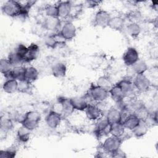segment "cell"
Listing matches in <instances>:
<instances>
[{
	"label": "cell",
	"mask_w": 158,
	"mask_h": 158,
	"mask_svg": "<svg viewBox=\"0 0 158 158\" xmlns=\"http://www.w3.org/2000/svg\"><path fill=\"white\" fill-rule=\"evenodd\" d=\"M14 127L13 121L10 118H1V123H0V128L1 132L3 133H8Z\"/></svg>",
	"instance_id": "34"
},
{
	"label": "cell",
	"mask_w": 158,
	"mask_h": 158,
	"mask_svg": "<svg viewBox=\"0 0 158 158\" xmlns=\"http://www.w3.org/2000/svg\"><path fill=\"white\" fill-rule=\"evenodd\" d=\"M127 34L131 37L137 38L141 32V28L137 22H130L125 27Z\"/></svg>",
	"instance_id": "26"
},
{
	"label": "cell",
	"mask_w": 158,
	"mask_h": 158,
	"mask_svg": "<svg viewBox=\"0 0 158 158\" xmlns=\"http://www.w3.org/2000/svg\"><path fill=\"white\" fill-rule=\"evenodd\" d=\"M109 96H110L115 102L120 101L125 98L122 91L116 83L114 84L110 88V89L109 91Z\"/></svg>",
	"instance_id": "25"
},
{
	"label": "cell",
	"mask_w": 158,
	"mask_h": 158,
	"mask_svg": "<svg viewBox=\"0 0 158 158\" xmlns=\"http://www.w3.org/2000/svg\"><path fill=\"white\" fill-rule=\"evenodd\" d=\"M7 59L13 67L21 66L22 64L25 63L24 58L14 51L9 54Z\"/></svg>",
	"instance_id": "30"
},
{
	"label": "cell",
	"mask_w": 158,
	"mask_h": 158,
	"mask_svg": "<svg viewBox=\"0 0 158 158\" xmlns=\"http://www.w3.org/2000/svg\"><path fill=\"white\" fill-rule=\"evenodd\" d=\"M44 14L48 17H59L57 5L48 4L44 7Z\"/></svg>",
	"instance_id": "35"
},
{
	"label": "cell",
	"mask_w": 158,
	"mask_h": 158,
	"mask_svg": "<svg viewBox=\"0 0 158 158\" xmlns=\"http://www.w3.org/2000/svg\"><path fill=\"white\" fill-rule=\"evenodd\" d=\"M31 131L24 127L23 126H21L19 128L17 131V139L19 143H26L28 141L30 137Z\"/></svg>",
	"instance_id": "27"
},
{
	"label": "cell",
	"mask_w": 158,
	"mask_h": 158,
	"mask_svg": "<svg viewBox=\"0 0 158 158\" xmlns=\"http://www.w3.org/2000/svg\"><path fill=\"white\" fill-rule=\"evenodd\" d=\"M85 112L86 117L90 121H96L102 115V111L99 106L91 103L88 104Z\"/></svg>",
	"instance_id": "13"
},
{
	"label": "cell",
	"mask_w": 158,
	"mask_h": 158,
	"mask_svg": "<svg viewBox=\"0 0 158 158\" xmlns=\"http://www.w3.org/2000/svg\"><path fill=\"white\" fill-rule=\"evenodd\" d=\"M96 85L107 90L108 91L110 89V88L114 85L110 77L107 75H102L99 77L97 80Z\"/></svg>",
	"instance_id": "33"
},
{
	"label": "cell",
	"mask_w": 158,
	"mask_h": 158,
	"mask_svg": "<svg viewBox=\"0 0 158 158\" xmlns=\"http://www.w3.org/2000/svg\"><path fill=\"white\" fill-rule=\"evenodd\" d=\"M125 128L122 122L111 124L110 126L109 134L111 135L122 138L124 135Z\"/></svg>",
	"instance_id": "29"
},
{
	"label": "cell",
	"mask_w": 158,
	"mask_h": 158,
	"mask_svg": "<svg viewBox=\"0 0 158 158\" xmlns=\"http://www.w3.org/2000/svg\"><path fill=\"white\" fill-rule=\"evenodd\" d=\"M43 27L48 31H56L60 30L61 27V21L59 17H46L42 23Z\"/></svg>",
	"instance_id": "14"
},
{
	"label": "cell",
	"mask_w": 158,
	"mask_h": 158,
	"mask_svg": "<svg viewBox=\"0 0 158 158\" xmlns=\"http://www.w3.org/2000/svg\"><path fill=\"white\" fill-rule=\"evenodd\" d=\"M110 157H115V158H125L127 157L126 154L120 148L117 149L116 151L110 154Z\"/></svg>",
	"instance_id": "40"
},
{
	"label": "cell",
	"mask_w": 158,
	"mask_h": 158,
	"mask_svg": "<svg viewBox=\"0 0 158 158\" xmlns=\"http://www.w3.org/2000/svg\"><path fill=\"white\" fill-rule=\"evenodd\" d=\"M58 103L60 106V114L62 117H69L72 115L75 110L70 101V98L60 97L58 99Z\"/></svg>",
	"instance_id": "15"
},
{
	"label": "cell",
	"mask_w": 158,
	"mask_h": 158,
	"mask_svg": "<svg viewBox=\"0 0 158 158\" xmlns=\"http://www.w3.org/2000/svg\"><path fill=\"white\" fill-rule=\"evenodd\" d=\"M62 115L56 110H51L48 112L45 117V122L47 126L52 129H56L61 123Z\"/></svg>",
	"instance_id": "7"
},
{
	"label": "cell",
	"mask_w": 158,
	"mask_h": 158,
	"mask_svg": "<svg viewBox=\"0 0 158 158\" xmlns=\"http://www.w3.org/2000/svg\"><path fill=\"white\" fill-rule=\"evenodd\" d=\"M148 128L149 127L148 125L144 121L141 120L139 123L133 130H131V131L135 137L139 138L144 136L147 133Z\"/></svg>",
	"instance_id": "28"
},
{
	"label": "cell",
	"mask_w": 158,
	"mask_h": 158,
	"mask_svg": "<svg viewBox=\"0 0 158 158\" xmlns=\"http://www.w3.org/2000/svg\"><path fill=\"white\" fill-rule=\"evenodd\" d=\"M125 19L120 16H114L110 17L107 27L115 31H122L125 28Z\"/></svg>",
	"instance_id": "21"
},
{
	"label": "cell",
	"mask_w": 158,
	"mask_h": 158,
	"mask_svg": "<svg viewBox=\"0 0 158 158\" xmlns=\"http://www.w3.org/2000/svg\"><path fill=\"white\" fill-rule=\"evenodd\" d=\"M131 67L135 75L144 74L148 69L147 63L141 59H139Z\"/></svg>",
	"instance_id": "31"
},
{
	"label": "cell",
	"mask_w": 158,
	"mask_h": 158,
	"mask_svg": "<svg viewBox=\"0 0 158 158\" xmlns=\"http://www.w3.org/2000/svg\"><path fill=\"white\" fill-rule=\"evenodd\" d=\"M13 69V67L7 59H1L0 60V72L4 76L8 74Z\"/></svg>",
	"instance_id": "36"
},
{
	"label": "cell",
	"mask_w": 158,
	"mask_h": 158,
	"mask_svg": "<svg viewBox=\"0 0 158 158\" xmlns=\"http://www.w3.org/2000/svg\"><path fill=\"white\" fill-rule=\"evenodd\" d=\"M41 120V116L38 112L29 110L23 115L19 122L21 123V125L32 131L38 127Z\"/></svg>",
	"instance_id": "1"
},
{
	"label": "cell",
	"mask_w": 158,
	"mask_h": 158,
	"mask_svg": "<svg viewBox=\"0 0 158 158\" xmlns=\"http://www.w3.org/2000/svg\"><path fill=\"white\" fill-rule=\"evenodd\" d=\"M94 127V133L98 137L104 136L105 134L109 133L110 130V123L108 122L106 117H101L96 121Z\"/></svg>",
	"instance_id": "12"
},
{
	"label": "cell",
	"mask_w": 158,
	"mask_h": 158,
	"mask_svg": "<svg viewBox=\"0 0 158 158\" xmlns=\"http://www.w3.org/2000/svg\"><path fill=\"white\" fill-rule=\"evenodd\" d=\"M122 138L117 137L113 135H111L104 141L102 148L104 152L106 154H110L116 151L117 149H120L122 145Z\"/></svg>",
	"instance_id": "4"
},
{
	"label": "cell",
	"mask_w": 158,
	"mask_h": 158,
	"mask_svg": "<svg viewBox=\"0 0 158 158\" xmlns=\"http://www.w3.org/2000/svg\"><path fill=\"white\" fill-rule=\"evenodd\" d=\"M59 34H51L47 35L44 40L45 45L49 48H55L59 44L62 43L61 41L58 40Z\"/></svg>",
	"instance_id": "32"
},
{
	"label": "cell",
	"mask_w": 158,
	"mask_h": 158,
	"mask_svg": "<svg viewBox=\"0 0 158 158\" xmlns=\"http://www.w3.org/2000/svg\"><path fill=\"white\" fill-rule=\"evenodd\" d=\"M17 154L16 150L14 149H7L0 151V158H14Z\"/></svg>",
	"instance_id": "38"
},
{
	"label": "cell",
	"mask_w": 158,
	"mask_h": 158,
	"mask_svg": "<svg viewBox=\"0 0 158 158\" xmlns=\"http://www.w3.org/2000/svg\"><path fill=\"white\" fill-rule=\"evenodd\" d=\"M51 73L56 78H62L66 75L67 66L63 62H56L51 67Z\"/></svg>",
	"instance_id": "22"
},
{
	"label": "cell",
	"mask_w": 158,
	"mask_h": 158,
	"mask_svg": "<svg viewBox=\"0 0 158 158\" xmlns=\"http://www.w3.org/2000/svg\"><path fill=\"white\" fill-rule=\"evenodd\" d=\"M105 117L110 125L122 122L123 119L122 113L115 107H110L107 110Z\"/></svg>",
	"instance_id": "16"
},
{
	"label": "cell",
	"mask_w": 158,
	"mask_h": 158,
	"mask_svg": "<svg viewBox=\"0 0 158 158\" xmlns=\"http://www.w3.org/2000/svg\"><path fill=\"white\" fill-rule=\"evenodd\" d=\"M88 94L91 99L98 103L104 102L109 97V91L96 84L91 85Z\"/></svg>",
	"instance_id": "3"
},
{
	"label": "cell",
	"mask_w": 158,
	"mask_h": 158,
	"mask_svg": "<svg viewBox=\"0 0 158 158\" xmlns=\"http://www.w3.org/2000/svg\"><path fill=\"white\" fill-rule=\"evenodd\" d=\"M4 14L10 17H21L23 8L20 1L10 0L5 2L1 7Z\"/></svg>",
	"instance_id": "2"
},
{
	"label": "cell",
	"mask_w": 158,
	"mask_h": 158,
	"mask_svg": "<svg viewBox=\"0 0 158 158\" xmlns=\"http://www.w3.org/2000/svg\"><path fill=\"white\" fill-rule=\"evenodd\" d=\"M19 81L13 78L6 79L2 85L3 91L7 94H12L18 91Z\"/></svg>",
	"instance_id": "23"
},
{
	"label": "cell",
	"mask_w": 158,
	"mask_h": 158,
	"mask_svg": "<svg viewBox=\"0 0 158 158\" xmlns=\"http://www.w3.org/2000/svg\"><path fill=\"white\" fill-rule=\"evenodd\" d=\"M157 4H158V1H153V9H155L156 10H157Z\"/></svg>",
	"instance_id": "42"
},
{
	"label": "cell",
	"mask_w": 158,
	"mask_h": 158,
	"mask_svg": "<svg viewBox=\"0 0 158 158\" xmlns=\"http://www.w3.org/2000/svg\"><path fill=\"white\" fill-rule=\"evenodd\" d=\"M25 67L22 65L13 67L12 70L6 75L5 78L6 79L13 78L18 81H21L25 80Z\"/></svg>",
	"instance_id": "19"
},
{
	"label": "cell",
	"mask_w": 158,
	"mask_h": 158,
	"mask_svg": "<svg viewBox=\"0 0 158 158\" xmlns=\"http://www.w3.org/2000/svg\"><path fill=\"white\" fill-rule=\"evenodd\" d=\"M139 118L134 114H127L122 120L123 123L125 130H133L140 122Z\"/></svg>",
	"instance_id": "18"
},
{
	"label": "cell",
	"mask_w": 158,
	"mask_h": 158,
	"mask_svg": "<svg viewBox=\"0 0 158 158\" xmlns=\"http://www.w3.org/2000/svg\"><path fill=\"white\" fill-rule=\"evenodd\" d=\"M100 2H101L100 1H86L85 2V4L88 7L94 8L97 7L100 4Z\"/></svg>",
	"instance_id": "41"
},
{
	"label": "cell",
	"mask_w": 158,
	"mask_h": 158,
	"mask_svg": "<svg viewBox=\"0 0 158 158\" xmlns=\"http://www.w3.org/2000/svg\"><path fill=\"white\" fill-rule=\"evenodd\" d=\"M122 59L127 67H131L139 59V52L135 48L128 47L123 54Z\"/></svg>",
	"instance_id": "9"
},
{
	"label": "cell",
	"mask_w": 158,
	"mask_h": 158,
	"mask_svg": "<svg viewBox=\"0 0 158 158\" xmlns=\"http://www.w3.org/2000/svg\"><path fill=\"white\" fill-rule=\"evenodd\" d=\"M14 51L17 52L18 54L23 57V58L25 57L27 51H28V46H25L23 44H19L14 49Z\"/></svg>",
	"instance_id": "39"
},
{
	"label": "cell",
	"mask_w": 158,
	"mask_h": 158,
	"mask_svg": "<svg viewBox=\"0 0 158 158\" xmlns=\"http://www.w3.org/2000/svg\"><path fill=\"white\" fill-rule=\"evenodd\" d=\"M40 53V47L35 43H31L28 46V51L24 57L25 62H31L36 60Z\"/></svg>",
	"instance_id": "20"
},
{
	"label": "cell",
	"mask_w": 158,
	"mask_h": 158,
	"mask_svg": "<svg viewBox=\"0 0 158 158\" xmlns=\"http://www.w3.org/2000/svg\"><path fill=\"white\" fill-rule=\"evenodd\" d=\"M57 6L58 9L59 18L60 19H67L70 17L72 6V4L70 1H60L57 4Z\"/></svg>",
	"instance_id": "17"
},
{
	"label": "cell",
	"mask_w": 158,
	"mask_h": 158,
	"mask_svg": "<svg viewBox=\"0 0 158 158\" xmlns=\"http://www.w3.org/2000/svg\"><path fill=\"white\" fill-rule=\"evenodd\" d=\"M59 34L64 40H71L77 35L76 27L72 22L67 21L61 26Z\"/></svg>",
	"instance_id": "6"
},
{
	"label": "cell",
	"mask_w": 158,
	"mask_h": 158,
	"mask_svg": "<svg viewBox=\"0 0 158 158\" xmlns=\"http://www.w3.org/2000/svg\"><path fill=\"white\" fill-rule=\"evenodd\" d=\"M132 81L136 90L139 93L148 91L151 86V81L145 74L135 75Z\"/></svg>",
	"instance_id": "5"
},
{
	"label": "cell",
	"mask_w": 158,
	"mask_h": 158,
	"mask_svg": "<svg viewBox=\"0 0 158 158\" xmlns=\"http://www.w3.org/2000/svg\"><path fill=\"white\" fill-rule=\"evenodd\" d=\"M30 83L27 81L26 80L19 81L18 91L20 93L25 94H30L31 91V86Z\"/></svg>",
	"instance_id": "37"
},
{
	"label": "cell",
	"mask_w": 158,
	"mask_h": 158,
	"mask_svg": "<svg viewBox=\"0 0 158 158\" xmlns=\"http://www.w3.org/2000/svg\"><path fill=\"white\" fill-rule=\"evenodd\" d=\"M39 72L38 69L33 66H28L25 67V80L32 83L37 80L39 77Z\"/></svg>",
	"instance_id": "24"
},
{
	"label": "cell",
	"mask_w": 158,
	"mask_h": 158,
	"mask_svg": "<svg viewBox=\"0 0 158 158\" xmlns=\"http://www.w3.org/2000/svg\"><path fill=\"white\" fill-rule=\"evenodd\" d=\"M89 96H75L70 98V101L75 110L85 111L90 102H89Z\"/></svg>",
	"instance_id": "11"
},
{
	"label": "cell",
	"mask_w": 158,
	"mask_h": 158,
	"mask_svg": "<svg viewBox=\"0 0 158 158\" xmlns=\"http://www.w3.org/2000/svg\"><path fill=\"white\" fill-rule=\"evenodd\" d=\"M111 17L110 13L104 9H99L96 12L94 17V23L96 26L105 28L107 27Z\"/></svg>",
	"instance_id": "10"
},
{
	"label": "cell",
	"mask_w": 158,
	"mask_h": 158,
	"mask_svg": "<svg viewBox=\"0 0 158 158\" xmlns=\"http://www.w3.org/2000/svg\"><path fill=\"white\" fill-rule=\"evenodd\" d=\"M116 84L122 91L125 98L133 96L136 89L133 85L132 79L128 77H125L118 81Z\"/></svg>",
	"instance_id": "8"
}]
</instances>
